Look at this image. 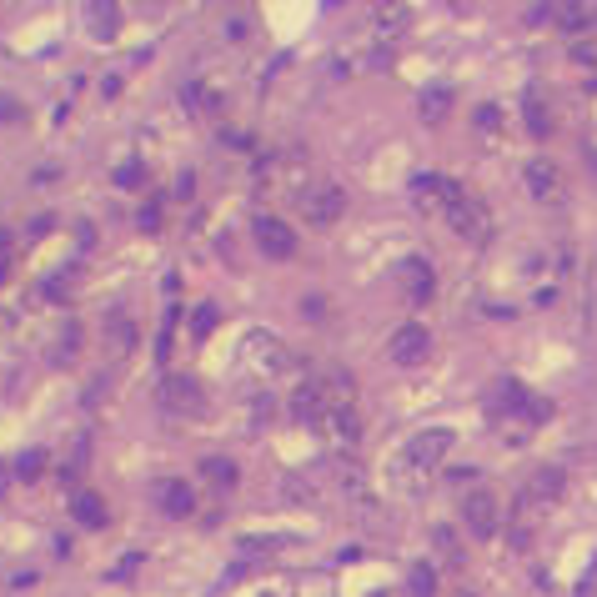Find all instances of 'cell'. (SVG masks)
Instances as JSON below:
<instances>
[{
	"label": "cell",
	"mask_w": 597,
	"mask_h": 597,
	"mask_svg": "<svg viewBox=\"0 0 597 597\" xmlns=\"http://www.w3.org/2000/svg\"><path fill=\"white\" fill-rule=\"evenodd\" d=\"M322 427H327L342 447H352V442L362 437V417H357V407H352V402H347V407H332V417H327Z\"/></svg>",
	"instance_id": "obj_12"
},
{
	"label": "cell",
	"mask_w": 597,
	"mask_h": 597,
	"mask_svg": "<svg viewBox=\"0 0 597 597\" xmlns=\"http://www.w3.org/2000/svg\"><path fill=\"white\" fill-rule=\"evenodd\" d=\"M407 597H437V572H432L427 562H417V567L407 572Z\"/></svg>",
	"instance_id": "obj_19"
},
{
	"label": "cell",
	"mask_w": 597,
	"mask_h": 597,
	"mask_svg": "<svg viewBox=\"0 0 597 597\" xmlns=\"http://www.w3.org/2000/svg\"><path fill=\"white\" fill-rule=\"evenodd\" d=\"M342 211H347V191L337 181H312L302 191V216L312 226H332V221H342Z\"/></svg>",
	"instance_id": "obj_1"
},
{
	"label": "cell",
	"mask_w": 597,
	"mask_h": 597,
	"mask_svg": "<svg viewBox=\"0 0 597 597\" xmlns=\"http://www.w3.org/2000/svg\"><path fill=\"white\" fill-rule=\"evenodd\" d=\"M522 181H527V191H532L537 201H557V191H562V176H557L552 161H527Z\"/></svg>",
	"instance_id": "obj_11"
},
{
	"label": "cell",
	"mask_w": 597,
	"mask_h": 597,
	"mask_svg": "<svg viewBox=\"0 0 597 597\" xmlns=\"http://www.w3.org/2000/svg\"><path fill=\"white\" fill-rule=\"evenodd\" d=\"M497 126H502L497 106H482V111H477V131H497Z\"/></svg>",
	"instance_id": "obj_24"
},
{
	"label": "cell",
	"mask_w": 597,
	"mask_h": 597,
	"mask_svg": "<svg viewBox=\"0 0 597 597\" xmlns=\"http://www.w3.org/2000/svg\"><path fill=\"white\" fill-rule=\"evenodd\" d=\"M372 16H377V31H382V36H402V31H407V21H412V11H407V6H377Z\"/></svg>",
	"instance_id": "obj_18"
},
{
	"label": "cell",
	"mask_w": 597,
	"mask_h": 597,
	"mask_svg": "<svg viewBox=\"0 0 597 597\" xmlns=\"http://www.w3.org/2000/svg\"><path fill=\"white\" fill-rule=\"evenodd\" d=\"M442 216H447V226H452L462 241H487V226H492V216H487V206H482L477 196H467V191H462V196H457V201H452Z\"/></svg>",
	"instance_id": "obj_4"
},
{
	"label": "cell",
	"mask_w": 597,
	"mask_h": 597,
	"mask_svg": "<svg viewBox=\"0 0 597 597\" xmlns=\"http://www.w3.org/2000/svg\"><path fill=\"white\" fill-rule=\"evenodd\" d=\"M402 291H407V302H412V307H427V302H432V291H437L432 261L407 256V261H402Z\"/></svg>",
	"instance_id": "obj_8"
},
{
	"label": "cell",
	"mask_w": 597,
	"mask_h": 597,
	"mask_svg": "<svg viewBox=\"0 0 597 597\" xmlns=\"http://www.w3.org/2000/svg\"><path fill=\"white\" fill-rule=\"evenodd\" d=\"M161 407L166 412H196L201 407V387H196V377H166L161 382Z\"/></svg>",
	"instance_id": "obj_9"
},
{
	"label": "cell",
	"mask_w": 597,
	"mask_h": 597,
	"mask_svg": "<svg viewBox=\"0 0 597 597\" xmlns=\"http://www.w3.org/2000/svg\"><path fill=\"white\" fill-rule=\"evenodd\" d=\"M527 126H532L537 136H547V126H552V121H547V111H542V101H527Z\"/></svg>",
	"instance_id": "obj_23"
},
{
	"label": "cell",
	"mask_w": 597,
	"mask_h": 597,
	"mask_svg": "<svg viewBox=\"0 0 597 597\" xmlns=\"http://www.w3.org/2000/svg\"><path fill=\"white\" fill-rule=\"evenodd\" d=\"M71 517L81 527H106V497L101 492H76L71 497Z\"/></svg>",
	"instance_id": "obj_14"
},
{
	"label": "cell",
	"mask_w": 597,
	"mask_h": 597,
	"mask_svg": "<svg viewBox=\"0 0 597 597\" xmlns=\"http://www.w3.org/2000/svg\"><path fill=\"white\" fill-rule=\"evenodd\" d=\"M387 352H392V362H397V367H417V362H427V352H432V337H427V327L407 322V327H397V332H392Z\"/></svg>",
	"instance_id": "obj_6"
},
{
	"label": "cell",
	"mask_w": 597,
	"mask_h": 597,
	"mask_svg": "<svg viewBox=\"0 0 597 597\" xmlns=\"http://www.w3.org/2000/svg\"><path fill=\"white\" fill-rule=\"evenodd\" d=\"M201 472H206L216 487H236V462H231V457H206Z\"/></svg>",
	"instance_id": "obj_20"
},
{
	"label": "cell",
	"mask_w": 597,
	"mask_h": 597,
	"mask_svg": "<svg viewBox=\"0 0 597 597\" xmlns=\"http://www.w3.org/2000/svg\"><path fill=\"white\" fill-rule=\"evenodd\" d=\"M141 176H146V171H141V166H121V171H116V181H121V186H136V181H141Z\"/></svg>",
	"instance_id": "obj_26"
},
{
	"label": "cell",
	"mask_w": 597,
	"mask_h": 597,
	"mask_svg": "<svg viewBox=\"0 0 597 597\" xmlns=\"http://www.w3.org/2000/svg\"><path fill=\"white\" fill-rule=\"evenodd\" d=\"M41 472V452H31V457H21V477H36Z\"/></svg>",
	"instance_id": "obj_27"
},
{
	"label": "cell",
	"mask_w": 597,
	"mask_h": 597,
	"mask_svg": "<svg viewBox=\"0 0 597 597\" xmlns=\"http://www.w3.org/2000/svg\"><path fill=\"white\" fill-rule=\"evenodd\" d=\"M302 307H307V317H312V322H317V317H322V307H327V302H322V296H307V302H302Z\"/></svg>",
	"instance_id": "obj_28"
},
{
	"label": "cell",
	"mask_w": 597,
	"mask_h": 597,
	"mask_svg": "<svg viewBox=\"0 0 597 597\" xmlns=\"http://www.w3.org/2000/svg\"><path fill=\"white\" fill-rule=\"evenodd\" d=\"M216 322H221V312H216V307H196V317H191V337H196V342H206V337L216 332Z\"/></svg>",
	"instance_id": "obj_21"
},
{
	"label": "cell",
	"mask_w": 597,
	"mask_h": 597,
	"mask_svg": "<svg viewBox=\"0 0 597 597\" xmlns=\"http://www.w3.org/2000/svg\"><path fill=\"white\" fill-rule=\"evenodd\" d=\"M567 36H582V31H592V21H597V6H557V16H552Z\"/></svg>",
	"instance_id": "obj_16"
},
{
	"label": "cell",
	"mask_w": 597,
	"mask_h": 597,
	"mask_svg": "<svg viewBox=\"0 0 597 597\" xmlns=\"http://www.w3.org/2000/svg\"><path fill=\"white\" fill-rule=\"evenodd\" d=\"M86 16H91V36H96V41H111V36L121 31V11H116V6H91Z\"/></svg>",
	"instance_id": "obj_17"
},
{
	"label": "cell",
	"mask_w": 597,
	"mask_h": 597,
	"mask_svg": "<svg viewBox=\"0 0 597 597\" xmlns=\"http://www.w3.org/2000/svg\"><path fill=\"white\" fill-rule=\"evenodd\" d=\"M251 236H256V251L271 256V261H291V256H296V231H291L281 216H261Z\"/></svg>",
	"instance_id": "obj_5"
},
{
	"label": "cell",
	"mask_w": 597,
	"mask_h": 597,
	"mask_svg": "<svg viewBox=\"0 0 597 597\" xmlns=\"http://www.w3.org/2000/svg\"><path fill=\"white\" fill-rule=\"evenodd\" d=\"M452 427H422L412 442H407V467H417V472H432V467H442V457L452 452Z\"/></svg>",
	"instance_id": "obj_3"
},
{
	"label": "cell",
	"mask_w": 597,
	"mask_h": 597,
	"mask_svg": "<svg viewBox=\"0 0 597 597\" xmlns=\"http://www.w3.org/2000/svg\"><path fill=\"white\" fill-rule=\"evenodd\" d=\"M241 362L251 367V372H261V377H286L291 372V352L271 337V332H256V337H246V347H241Z\"/></svg>",
	"instance_id": "obj_2"
},
{
	"label": "cell",
	"mask_w": 597,
	"mask_h": 597,
	"mask_svg": "<svg viewBox=\"0 0 597 597\" xmlns=\"http://www.w3.org/2000/svg\"><path fill=\"white\" fill-rule=\"evenodd\" d=\"M557 497H562V472H557V467H542V472L527 482V502L547 507V502H557Z\"/></svg>",
	"instance_id": "obj_15"
},
{
	"label": "cell",
	"mask_w": 597,
	"mask_h": 597,
	"mask_svg": "<svg viewBox=\"0 0 597 597\" xmlns=\"http://www.w3.org/2000/svg\"><path fill=\"white\" fill-rule=\"evenodd\" d=\"M156 507H161L166 517H191V512H196V492H191L181 477H166V482H156Z\"/></svg>",
	"instance_id": "obj_10"
},
{
	"label": "cell",
	"mask_w": 597,
	"mask_h": 597,
	"mask_svg": "<svg viewBox=\"0 0 597 597\" xmlns=\"http://www.w3.org/2000/svg\"><path fill=\"white\" fill-rule=\"evenodd\" d=\"M462 522H467L477 537H492V532L502 527V507H497V497H492V492H467V502H462Z\"/></svg>",
	"instance_id": "obj_7"
},
{
	"label": "cell",
	"mask_w": 597,
	"mask_h": 597,
	"mask_svg": "<svg viewBox=\"0 0 597 597\" xmlns=\"http://www.w3.org/2000/svg\"><path fill=\"white\" fill-rule=\"evenodd\" d=\"M447 111H452V91H447V86H427V91L417 96V116H422L427 126L447 121Z\"/></svg>",
	"instance_id": "obj_13"
},
{
	"label": "cell",
	"mask_w": 597,
	"mask_h": 597,
	"mask_svg": "<svg viewBox=\"0 0 597 597\" xmlns=\"http://www.w3.org/2000/svg\"><path fill=\"white\" fill-rule=\"evenodd\" d=\"M136 226H141V231H161V206H156V201H146V206L136 211Z\"/></svg>",
	"instance_id": "obj_22"
},
{
	"label": "cell",
	"mask_w": 597,
	"mask_h": 597,
	"mask_svg": "<svg viewBox=\"0 0 597 597\" xmlns=\"http://www.w3.org/2000/svg\"><path fill=\"white\" fill-rule=\"evenodd\" d=\"M76 342H81V327L71 322V327H66V347H61V362H71V357H76Z\"/></svg>",
	"instance_id": "obj_25"
}]
</instances>
